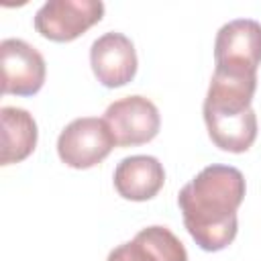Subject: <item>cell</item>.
<instances>
[{"label":"cell","mask_w":261,"mask_h":261,"mask_svg":"<svg viewBox=\"0 0 261 261\" xmlns=\"http://www.w3.org/2000/svg\"><path fill=\"white\" fill-rule=\"evenodd\" d=\"M245 175L232 165H208L177 194L190 237L202 251L226 249L239 230L237 210L245 200Z\"/></svg>","instance_id":"cell-1"},{"label":"cell","mask_w":261,"mask_h":261,"mask_svg":"<svg viewBox=\"0 0 261 261\" xmlns=\"http://www.w3.org/2000/svg\"><path fill=\"white\" fill-rule=\"evenodd\" d=\"M257 75L214 69L206 100L204 122L210 141L228 153H245L257 139V114L251 108Z\"/></svg>","instance_id":"cell-2"},{"label":"cell","mask_w":261,"mask_h":261,"mask_svg":"<svg viewBox=\"0 0 261 261\" xmlns=\"http://www.w3.org/2000/svg\"><path fill=\"white\" fill-rule=\"evenodd\" d=\"M116 141L104 118L82 116L71 120L57 139V155L71 169H90L102 163Z\"/></svg>","instance_id":"cell-3"},{"label":"cell","mask_w":261,"mask_h":261,"mask_svg":"<svg viewBox=\"0 0 261 261\" xmlns=\"http://www.w3.org/2000/svg\"><path fill=\"white\" fill-rule=\"evenodd\" d=\"M261 65V22L237 18L222 24L214 39V69L257 75Z\"/></svg>","instance_id":"cell-4"},{"label":"cell","mask_w":261,"mask_h":261,"mask_svg":"<svg viewBox=\"0 0 261 261\" xmlns=\"http://www.w3.org/2000/svg\"><path fill=\"white\" fill-rule=\"evenodd\" d=\"M104 4L100 0H49L35 18V31L55 43H69L100 22Z\"/></svg>","instance_id":"cell-5"},{"label":"cell","mask_w":261,"mask_h":261,"mask_svg":"<svg viewBox=\"0 0 261 261\" xmlns=\"http://www.w3.org/2000/svg\"><path fill=\"white\" fill-rule=\"evenodd\" d=\"M104 120L118 147L145 145L157 137L161 126L157 106L145 96H126L114 100L106 108Z\"/></svg>","instance_id":"cell-6"},{"label":"cell","mask_w":261,"mask_h":261,"mask_svg":"<svg viewBox=\"0 0 261 261\" xmlns=\"http://www.w3.org/2000/svg\"><path fill=\"white\" fill-rule=\"evenodd\" d=\"M2 94L35 96L47 75L43 55L22 39H4L0 43Z\"/></svg>","instance_id":"cell-7"},{"label":"cell","mask_w":261,"mask_h":261,"mask_svg":"<svg viewBox=\"0 0 261 261\" xmlns=\"http://www.w3.org/2000/svg\"><path fill=\"white\" fill-rule=\"evenodd\" d=\"M90 65L104 88H122L137 75V51L133 41L116 31L100 35L90 47Z\"/></svg>","instance_id":"cell-8"},{"label":"cell","mask_w":261,"mask_h":261,"mask_svg":"<svg viewBox=\"0 0 261 261\" xmlns=\"http://www.w3.org/2000/svg\"><path fill=\"white\" fill-rule=\"evenodd\" d=\"M114 190L130 202H145L159 194L165 184V169L153 155L124 157L112 175Z\"/></svg>","instance_id":"cell-9"},{"label":"cell","mask_w":261,"mask_h":261,"mask_svg":"<svg viewBox=\"0 0 261 261\" xmlns=\"http://www.w3.org/2000/svg\"><path fill=\"white\" fill-rule=\"evenodd\" d=\"M106 261H188L184 243L167 226H147L133 241L114 247Z\"/></svg>","instance_id":"cell-10"},{"label":"cell","mask_w":261,"mask_h":261,"mask_svg":"<svg viewBox=\"0 0 261 261\" xmlns=\"http://www.w3.org/2000/svg\"><path fill=\"white\" fill-rule=\"evenodd\" d=\"M2 120V153L0 163L12 165L24 161L37 147V122L24 108L4 106L0 110Z\"/></svg>","instance_id":"cell-11"}]
</instances>
